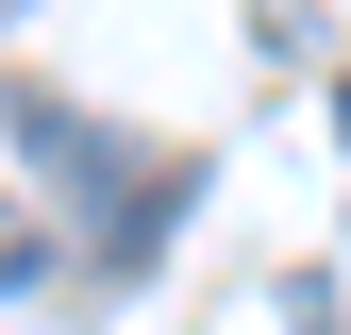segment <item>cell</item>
<instances>
[{
	"instance_id": "1",
	"label": "cell",
	"mask_w": 351,
	"mask_h": 335,
	"mask_svg": "<svg viewBox=\"0 0 351 335\" xmlns=\"http://www.w3.org/2000/svg\"><path fill=\"white\" fill-rule=\"evenodd\" d=\"M0 135H17L34 168H51V185H84V201H117V235H101L117 268H134V251H151V235H134V168H117V135H84V117L51 101V84H0Z\"/></svg>"
},
{
	"instance_id": "2",
	"label": "cell",
	"mask_w": 351,
	"mask_h": 335,
	"mask_svg": "<svg viewBox=\"0 0 351 335\" xmlns=\"http://www.w3.org/2000/svg\"><path fill=\"white\" fill-rule=\"evenodd\" d=\"M34 268H51V251H34V218H0V302H17Z\"/></svg>"
}]
</instances>
